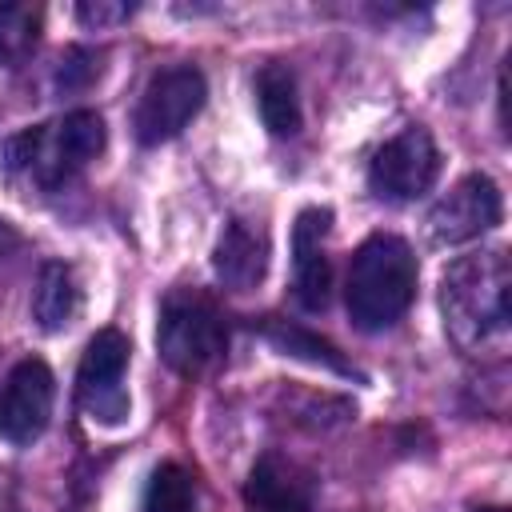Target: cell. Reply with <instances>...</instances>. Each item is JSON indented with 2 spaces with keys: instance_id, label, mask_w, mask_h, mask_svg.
Returning a JSON list of instances; mask_svg holds the SVG:
<instances>
[{
  "instance_id": "cell-1",
  "label": "cell",
  "mask_w": 512,
  "mask_h": 512,
  "mask_svg": "<svg viewBox=\"0 0 512 512\" xmlns=\"http://www.w3.org/2000/svg\"><path fill=\"white\" fill-rule=\"evenodd\" d=\"M440 312L464 352L492 348L512 328V268L504 248L460 256L440 276Z\"/></svg>"
},
{
  "instance_id": "cell-2",
  "label": "cell",
  "mask_w": 512,
  "mask_h": 512,
  "mask_svg": "<svg viewBox=\"0 0 512 512\" xmlns=\"http://www.w3.org/2000/svg\"><path fill=\"white\" fill-rule=\"evenodd\" d=\"M416 280L420 264L408 248V240L376 232L368 236L348 264V284H344V304L348 316L360 332H380L392 328L416 300Z\"/></svg>"
},
{
  "instance_id": "cell-3",
  "label": "cell",
  "mask_w": 512,
  "mask_h": 512,
  "mask_svg": "<svg viewBox=\"0 0 512 512\" xmlns=\"http://www.w3.org/2000/svg\"><path fill=\"white\" fill-rule=\"evenodd\" d=\"M104 144H108L104 116L92 108H76L52 124L16 132L12 140H4L0 156L12 176H24L40 188H56V184L72 180L80 168H88L104 152Z\"/></svg>"
},
{
  "instance_id": "cell-4",
  "label": "cell",
  "mask_w": 512,
  "mask_h": 512,
  "mask_svg": "<svg viewBox=\"0 0 512 512\" xmlns=\"http://www.w3.org/2000/svg\"><path fill=\"white\" fill-rule=\"evenodd\" d=\"M156 348L160 360L180 376H196L212 368L228 348V328L220 308L192 288L172 292L156 320Z\"/></svg>"
},
{
  "instance_id": "cell-5",
  "label": "cell",
  "mask_w": 512,
  "mask_h": 512,
  "mask_svg": "<svg viewBox=\"0 0 512 512\" xmlns=\"http://www.w3.org/2000/svg\"><path fill=\"white\" fill-rule=\"evenodd\" d=\"M204 96H208V84H204L200 68L176 64V68L156 72L148 80V88L140 92V104H136V116H132L136 140L148 144V148L176 140L196 120V112L204 108Z\"/></svg>"
},
{
  "instance_id": "cell-6",
  "label": "cell",
  "mask_w": 512,
  "mask_h": 512,
  "mask_svg": "<svg viewBox=\"0 0 512 512\" xmlns=\"http://www.w3.org/2000/svg\"><path fill=\"white\" fill-rule=\"evenodd\" d=\"M128 336L120 328H100L76 368V400L100 424H120L128 416L124 368H128Z\"/></svg>"
},
{
  "instance_id": "cell-7",
  "label": "cell",
  "mask_w": 512,
  "mask_h": 512,
  "mask_svg": "<svg viewBox=\"0 0 512 512\" xmlns=\"http://www.w3.org/2000/svg\"><path fill=\"white\" fill-rule=\"evenodd\" d=\"M440 176V148L424 128H404L368 164V188L380 200H416Z\"/></svg>"
},
{
  "instance_id": "cell-8",
  "label": "cell",
  "mask_w": 512,
  "mask_h": 512,
  "mask_svg": "<svg viewBox=\"0 0 512 512\" xmlns=\"http://www.w3.org/2000/svg\"><path fill=\"white\" fill-rule=\"evenodd\" d=\"M504 216V200L492 176L468 172L460 176L428 212V232L436 244H464L496 228Z\"/></svg>"
},
{
  "instance_id": "cell-9",
  "label": "cell",
  "mask_w": 512,
  "mask_h": 512,
  "mask_svg": "<svg viewBox=\"0 0 512 512\" xmlns=\"http://www.w3.org/2000/svg\"><path fill=\"white\" fill-rule=\"evenodd\" d=\"M52 400H56L52 368L40 356H24L0 388V436L12 444H32L52 420Z\"/></svg>"
},
{
  "instance_id": "cell-10",
  "label": "cell",
  "mask_w": 512,
  "mask_h": 512,
  "mask_svg": "<svg viewBox=\"0 0 512 512\" xmlns=\"http://www.w3.org/2000/svg\"><path fill=\"white\" fill-rule=\"evenodd\" d=\"M328 228H332L328 208H304L292 224V292L308 312H320L332 292Z\"/></svg>"
},
{
  "instance_id": "cell-11",
  "label": "cell",
  "mask_w": 512,
  "mask_h": 512,
  "mask_svg": "<svg viewBox=\"0 0 512 512\" xmlns=\"http://www.w3.org/2000/svg\"><path fill=\"white\" fill-rule=\"evenodd\" d=\"M244 508L248 512H312V476L280 456V452H264L244 484Z\"/></svg>"
},
{
  "instance_id": "cell-12",
  "label": "cell",
  "mask_w": 512,
  "mask_h": 512,
  "mask_svg": "<svg viewBox=\"0 0 512 512\" xmlns=\"http://www.w3.org/2000/svg\"><path fill=\"white\" fill-rule=\"evenodd\" d=\"M216 280L232 292H252L268 272V232L252 220L232 216L212 248Z\"/></svg>"
},
{
  "instance_id": "cell-13",
  "label": "cell",
  "mask_w": 512,
  "mask_h": 512,
  "mask_svg": "<svg viewBox=\"0 0 512 512\" xmlns=\"http://www.w3.org/2000/svg\"><path fill=\"white\" fill-rule=\"evenodd\" d=\"M80 280L72 272V264L64 260H48L36 272V288H32V320L40 332H64L76 316H80Z\"/></svg>"
},
{
  "instance_id": "cell-14",
  "label": "cell",
  "mask_w": 512,
  "mask_h": 512,
  "mask_svg": "<svg viewBox=\"0 0 512 512\" xmlns=\"http://www.w3.org/2000/svg\"><path fill=\"white\" fill-rule=\"evenodd\" d=\"M256 108H260V120L272 136H296L300 132V92H296V76L288 64L272 60L256 72Z\"/></svg>"
},
{
  "instance_id": "cell-15",
  "label": "cell",
  "mask_w": 512,
  "mask_h": 512,
  "mask_svg": "<svg viewBox=\"0 0 512 512\" xmlns=\"http://www.w3.org/2000/svg\"><path fill=\"white\" fill-rule=\"evenodd\" d=\"M264 336H268V344H272L276 352H284V356L308 360V364L328 368V372H336V376H356V368L340 356V348H336L332 340H324V336H316V332H308V328H300V324L264 320Z\"/></svg>"
},
{
  "instance_id": "cell-16",
  "label": "cell",
  "mask_w": 512,
  "mask_h": 512,
  "mask_svg": "<svg viewBox=\"0 0 512 512\" xmlns=\"http://www.w3.org/2000/svg\"><path fill=\"white\" fill-rule=\"evenodd\" d=\"M40 28H44V12L36 4H20V0L0 4V64L8 68L24 64L40 44Z\"/></svg>"
},
{
  "instance_id": "cell-17",
  "label": "cell",
  "mask_w": 512,
  "mask_h": 512,
  "mask_svg": "<svg viewBox=\"0 0 512 512\" xmlns=\"http://www.w3.org/2000/svg\"><path fill=\"white\" fill-rule=\"evenodd\" d=\"M196 508V480L180 464H160L144 492V512H192Z\"/></svg>"
},
{
  "instance_id": "cell-18",
  "label": "cell",
  "mask_w": 512,
  "mask_h": 512,
  "mask_svg": "<svg viewBox=\"0 0 512 512\" xmlns=\"http://www.w3.org/2000/svg\"><path fill=\"white\" fill-rule=\"evenodd\" d=\"M76 16L84 20V24H112V20H128L132 16V4H80L76 8Z\"/></svg>"
},
{
  "instance_id": "cell-19",
  "label": "cell",
  "mask_w": 512,
  "mask_h": 512,
  "mask_svg": "<svg viewBox=\"0 0 512 512\" xmlns=\"http://www.w3.org/2000/svg\"><path fill=\"white\" fill-rule=\"evenodd\" d=\"M20 244V236H16V228L8 224V220H0V256H8L12 248Z\"/></svg>"
},
{
  "instance_id": "cell-20",
  "label": "cell",
  "mask_w": 512,
  "mask_h": 512,
  "mask_svg": "<svg viewBox=\"0 0 512 512\" xmlns=\"http://www.w3.org/2000/svg\"><path fill=\"white\" fill-rule=\"evenodd\" d=\"M472 512H504V508H472Z\"/></svg>"
}]
</instances>
